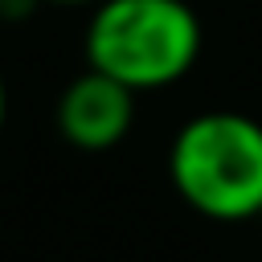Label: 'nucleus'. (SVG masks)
I'll list each match as a JSON object with an SVG mask.
<instances>
[{
	"label": "nucleus",
	"instance_id": "20e7f679",
	"mask_svg": "<svg viewBox=\"0 0 262 262\" xmlns=\"http://www.w3.org/2000/svg\"><path fill=\"white\" fill-rule=\"evenodd\" d=\"M4 115H8V90H4V78H0V131H4Z\"/></svg>",
	"mask_w": 262,
	"mask_h": 262
},
{
	"label": "nucleus",
	"instance_id": "423d86ee",
	"mask_svg": "<svg viewBox=\"0 0 262 262\" xmlns=\"http://www.w3.org/2000/svg\"><path fill=\"white\" fill-rule=\"evenodd\" d=\"M258 221H262V213H258Z\"/></svg>",
	"mask_w": 262,
	"mask_h": 262
},
{
	"label": "nucleus",
	"instance_id": "39448f33",
	"mask_svg": "<svg viewBox=\"0 0 262 262\" xmlns=\"http://www.w3.org/2000/svg\"><path fill=\"white\" fill-rule=\"evenodd\" d=\"M49 4H98V0H49Z\"/></svg>",
	"mask_w": 262,
	"mask_h": 262
},
{
	"label": "nucleus",
	"instance_id": "f03ea898",
	"mask_svg": "<svg viewBox=\"0 0 262 262\" xmlns=\"http://www.w3.org/2000/svg\"><path fill=\"white\" fill-rule=\"evenodd\" d=\"M201 53V20L184 0H98L86 25V61L139 90L180 82Z\"/></svg>",
	"mask_w": 262,
	"mask_h": 262
},
{
	"label": "nucleus",
	"instance_id": "7ed1b4c3",
	"mask_svg": "<svg viewBox=\"0 0 262 262\" xmlns=\"http://www.w3.org/2000/svg\"><path fill=\"white\" fill-rule=\"evenodd\" d=\"M135 119V90L102 70L78 74L57 98V131L78 151H111Z\"/></svg>",
	"mask_w": 262,
	"mask_h": 262
},
{
	"label": "nucleus",
	"instance_id": "f257e3e1",
	"mask_svg": "<svg viewBox=\"0 0 262 262\" xmlns=\"http://www.w3.org/2000/svg\"><path fill=\"white\" fill-rule=\"evenodd\" d=\"M168 180L209 221L262 213V123L242 111L192 115L168 147Z\"/></svg>",
	"mask_w": 262,
	"mask_h": 262
}]
</instances>
